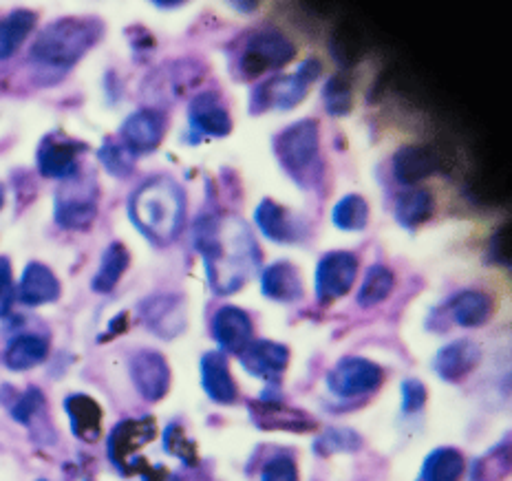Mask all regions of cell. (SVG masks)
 Returning a JSON list of instances; mask_svg holds the SVG:
<instances>
[{"instance_id": "obj_1", "label": "cell", "mask_w": 512, "mask_h": 481, "mask_svg": "<svg viewBox=\"0 0 512 481\" xmlns=\"http://www.w3.org/2000/svg\"><path fill=\"white\" fill-rule=\"evenodd\" d=\"M195 245L204 259L208 283L217 294H232L250 281L261 263L259 245L241 219H201Z\"/></svg>"}, {"instance_id": "obj_2", "label": "cell", "mask_w": 512, "mask_h": 481, "mask_svg": "<svg viewBox=\"0 0 512 481\" xmlns=\"http://www.w3.org/2000/svg\"><path fill=\"white\" fill-rule=\"evenodd\" d=\"M184 210V192L168 177L146 181L135 190L131 203H128L135 226L157 245H166L177 237L181 221H184Z\"/></svg>"}, {"instance_id": "obj_3", "label": "cell", "mask_w": 512, "mask_h": 481, "mask_svg": "<svg viewBox=\"0 0 512 481\" xmlns=\"http://www.w3.org/2000/svg\"><path fill=\"white\" fill-rule=\"evenodd\" d=\"M100 34L102 27L98 20H58V23H51L40 31L38 40L29 51V58L42 71L67 73L100 40Z\"/></svg>"}, {"instance_id": "obj_4", "label": "cell", "mask_w": 512, "mask_h": 481, "mask_svg": "<svg viewBox=\"0 0 512 481\" xmlns=\"http://www.w3.org/2000/svg\"><path fill=\"white\" fill-rule=\"evenodd\" d=\"M155 420H124L113 429L109 437V459L122 475H142L146 481H164L166 470L151 466L146 459L137 457L142 448L155 440Z\"/></svg>"}, {"instance_id": "obj_5", "label": "cell", "mask_w": 512, "mask_h": 481, "mask_svg": "<svg viewBox=\"0 0 512 481\" xmlns=\"http://www.w3.org/2000/svg\"><path fill=\"white\" fill-rule=\"evenodd\" d=\"M320 73H323V64L318 60H305L296 73L290 76H276L268 82H263L259 89H254L252 95V111H290L296 104H301L305 98V91Z\"/></svg>"}, {"instance_id": "obj_6", "label": "cell", "mask_w": 512, "mask_h": 481, "mask_svg": "<svg viewBox=\"0 0 512 481\" xmlns=\"http://www.w3.org/2000/svg\"><path fill=\"white\" fill-rule=\"evenodd\" d=\"M56 223L64 230H87L98 217V186L93 177L64 179L56 192Z\"/></svg>"}, {"instance_id": "obj_7", "label": "cell", "mask_w": 512, "mask_h": 481, "mask_svg": "<svg viewBox=\"0 0 512 481\" xmlns=\"http://www.w3.org/2000/svg\"><path fill=\"white\" fill-rule=\"evenodd\" d=\"M274 151L283 168L298 181L309 179V170L318 162V122L303 120L276 137Z\"/></svg>"}, {"instance_id": "obj_8", "label": "cell", "mask_w": 512, "mask_h": 481, "mask_svg": "<svg viewBox=\"0 0 512 481\" xmlns=\"http://www.w3.org/2000/svg\"><path fill=\"white\" fill-rule=\"evenodd\" d=\"M294 45L290 38L283 36L281 31H259V34L252 36L248 47H245L241 56V73L245 78H256L263 76L265 71L279 69L283 64L294 58Z\"/></svg>"}, {"instance_id": "obj_9", "label": "cell", "mask_w": 512, "mask_h": 481, "mask_svg": "<svg viewBox=\"0 0 512 481\" xmlns=\"http://www.w3.org/2000/svg\"><path fill=\"white\" fill-rule=\"evenodd\" d=\"M382 384V369L367 358H343L338 365L329 371L327 389L336 398L351 400L360 395H369Z\"/></svg>"}, {"instance_id": "obj_10", "label": "cell", "mask_w": 512, "mask_h": 481, "mask_svg": "<svg viewBox=\"0 0 512 481\" xmlns=\"http://www.w3.org/2000/svg\"><path fill=\"white\" fill-rule=\"evenodd\" d=\"M358 259L349 252H329L316 267V296L323 305L343 298L356 283Z\"/></svg>"}, {"instance_id": "obj_11", "label": "cell", "mask_w": 512, "mask_h": 481, "mask_svg": "<svg viewBox=\"0 0 512 481\" xmlns=\"http://www.w3.org/2000/svg\"><path fill=\"white\" fill-rule=\"evenodd\" d=\"M239 360L250 376L279 384L287 365H290V351L279 342L252 340L239 354Z\"/></svg>"}, {"instance_id": "obj_12", "label": "cell", "mask_w": 512, "mask_h": 481, "mask_svg": "<svg viewBox=\"0 0 512 481\" xmlns=\"http://www.w3.org/2000/svg\"><path fill=\"white\" fill-rule=\"evenodd\" d=\"M164 131H166V117L159 111L142 109L126 117L120 133H122V144L137 157V155L153 153L155 148L162 144Z\"/></svg>"}, {"instance_id": "obj_13", "label": "cell", "mask_w": 512, "mask_h": 481, "mask_svg": "<svg viewBox=\"0 0 512 481\" xmlns=\"http://www.w3.org/2000/svg\"><path fill=\"white\" fill-rule=\"evenodd\" d=\"M84 146L62 135H49L38 148V170L49 179H71L78 175V157Z\"/></svg>"}, {"instance_id": "obj_14", "label": "cell", "mask_w": 512, "mask_h": 481, "mask_svg": "<svg viewBox=\"0 0 512 481\" xmlns=\"http://www.w3.org/2000/svg\"><path fill=\"white\" fill-rule=\"evenodd\" d=\"M190 133L199 137H226L232 128L230 113L215 91L199 93L188 106Z\"/></svg>"}, {"instance_id": "obj_15", "label": "cell", "mask_w": 512, "mask_h": 481, "mask_svg": "<svg viewBox=\"0 0 512 481\" xmlns=\"http://www.w3.org/2000/svg\"><path fill=\"white\" fill-rule=\"evenodd\" d=\"M131 378L144 400L157 402L168 393L170 369L162 354L144 349L131 358Z\"/></svg>"}, {"instance_id": "obj_16", "label": "cell", "mask_w": 512, "mask_h": 481, "mask_svg": "<svg viewBox=\"0 0 512 481\" xmlns=\"http://www.w3.org/2000/svg\"><path fill=\"white\" fill-rule=\"evenodd\" d=\"M254 221L265 237L276 243H296L301 241L307 230L305 223L294 212L279 206L272 199H263L254 210Z\"/></svg>"}, {"instance_id": "obj_17", "label": "cell", "mask_w": 512, "mask_h": 481, "mask_svg": "<svg viewBox=\"0 0 512 481\" xmlns=\"http://www.w3.org/2000/svg\"><path fill=\"white\" fill-rule=\"evenodd\" d=\"M212 336H215L219 347L226 351V354L239 356L241 351L254 340L252 320L243 312V309L226 305L217 309L215 318H212Z\"/></svg>"}, {"instance_id": "obj_18", "label": "cell", "mask_w": 512, "mask_h": 481, "mask_svg": "<svg viewBox=\"0 0 512 481\" xmlns=\"http://www.w3.org/2000/svg\"><path fill=\"white\" fill-rule=\"evenodd\" d=\"M482 360V349L473 340H455L442 347L433 358V371L446 382H460L473 373Z\"/></svg>"}, {"instance_id": "obj_19", "label": "cell", "mask_w": 512, "mask_h": 481, "mask_svg": "<svg viewBox=\"0 0 512 481\" xmlns=\"http://www.w3.org/2000/svg\"><path fill=\"white\" fill-rule=\"evenodd\" d=\"M252 420L256 426H261L263 431H296L305 433L312 431V418H307L305 413L296 409H287L279 400H261L250 406Z\"/></svg>"}, {"instance_id": "obj_20", "label": "cell", "mask_w": 512, "mask_h": 481, "mask_svg": "<svg viewBox=\"0 0 512 481\" xmlns=\"http://www.w3.org/2000/svg\"><path fill=\"white\" fill-rule=\"evenodd\" d=\"M201 387L208 393V398L217 404H234L237 402V384H234L226 356L219 351H208L201 358Z\"/></svg>"}, {"instance_id": "obj_21", "label": "cell", "mask_w": 512, "mask_h": 481, "mask_svg": "<svg viewBox=\"0 0 512 481\" xmlns=\"http://www.w3.org/2000/svg\"><path fill=\"white\" fill-rule=\"evenodd\" d=\"M142 316L146 325L164 338H173L186 327L184 301L177 296H155L142 303Z\"/></svg>"}, {"instance_id": "obj_22", "label": "cell", "mask_w": 512, "mask_h": 481, "mask_svg": "<svg viewBox=\"0 0 512 481\" xmlns=\"http://www.w3.org/2000/svg\"><path fill=\"white\" fill-rule=\"evenodd\" d=\"M60 283L47 265L29 263L18 285V301L27 307H38L58 301Z\"/></svg>"}, {"instance_id": "obj_23", "label": "cell", "mask_w": 512, "mask_h": 481, "mask_svg": "<svg viewBox=\"0 0 512 481\" xmlns=\"http://www.w3.org/2000/svg\"><path fill=\"white\" fill-rule=\"evenodd\" d=\"M437 170V155L429 146H402L393 155V175L404 186L418 184Z\"/></svg>"}, {"instance_id": "obj_24", "label": "cell", "mask_w": 512, "mask_h": 481, "mask_svg": "<svg viewBox=\"0 0 512 481\" xmlns=\"http://www.w3.org/2000/svg\"><path fill=\"white\" fill-rule=\"evenodd\" d=\"M64 409L71 420V431L82 442H95L102 431L100 404L84 393H73L64 400Z\"/></svg>"}, {"instance_id": "obj_25", "label": "cell", "mask_w": 512, "mask_h": 481, "mask_svg": "<svg viewBox=\"0 0 512 481\" xmlns=\"http://www.w3.org/2000/svg\"><path fill=\"white\" fill-rule=\"evenodd\" d=\"M263 294L276 303H296L303 296V281L292 263H274L261 276Z\"/></svg>"}, {"instance_id": "obj_26", "label": "cell", "mask_w": 512, "mask_h": 481, "mask_svg": "<svg viewBox=\"0 0 512 481\" xmlns=\"http://www.w3.org/2000/svg\"><path fill=\"white\" fill-rule=\"evenodd\" d=\"M49 354V342L47 338L36 336V334H23L9 340L5 349V365L12 371H27L38 367L40 362H45Z\"/></svg>"}, {"instance_id": "obj_27", "label": "cell", "mask_w": 512, "mask_h": 481, "mask_svg": "<svg viewBox=\"0 0 512 481\" xmlns=\"http://www.w3.org/2000/svg\"><path fill=\"white\" fill-rule=\"evenodd\" d=\"M435 201L429 190H409L402 192L396 201V219L402 228L415 230L433 217Z\"/></svg>"}, {"instance_id": "obj_28", "label": "cell", "mask_w": 512, "mask_h": 481, "mask_svg": "<svg viewBox=\"0 0 512 481\" xmlns=\"http://www.w3.org/2000/svg\"><path fill=\"white\" fill-rule=\"evenodd\" d=\"M34 27L36 14L27 12V9H16V12L0 20V62L14 56Z\"/></svg>"}, {"instance_id": "obj_29", "label": "cell", "mask_w": 512, "mask_h": 481, "mask_svg": "<svg viewBox=\"0 0 512 481\" xmlns=\"http://www.w3.org/2000/svg\"><path fill=\"white\" fill-rule=\"evenodd\" d=\"M128 261H131V256H128V250L124 248L122 243H111L106 252L102 254V261L98 267V274L93 276V292L98 294H109L113 292V287L120 283L122 274L126 272Z\"/></svg>"}, {"instance_id": "obj_30", "label": "cell", "mask_w": 512, "mask_h": 481, "mask_svg": "<svg viewBox=\"0 0 512 481\" xmlns=\"http://www.w3.org/2000/svg\"><path fill=\"white\" fill-rule=\"evenodd\" d=\"M451 314L457 325L462 327H482L493 314V303L482 292H462L453 298Z\"/></svg>"}, {"instance_id": "obj_31", "label": "cell", "mask_w": 512, "mask_h": 481, "mask_svg": "<svg viewBox=\"0 0 512 481\" xmlns=\"http://www.w3.org/2000/svg\"><path fill=\"white\" fill-rule=\"evenodd\" d=\"M466 470L462 453L455 448H437L422 466V481H460Z\"/></svg>"}, {"instance_id": "obj_32", "label": "cell", "mask_w": 512, "mask_h": 481, "mask_svg": "<svg viewBox=\"0 0 512 481\" xmlns=\"http://www.w3.org/2000/svg\"><path fill=\"white\" fill-rule=\"evenodd\" d=\"M332 221L338 230L345 232H360L367 228L369 221V206L367 201L358 197V195H347L340 199L334 212H332Z\"/></svg>"}, {"instance_id": "obj_33", "label": "cell", "mask_w": 512, "mask_h": 481, "mask_svg": "<svg viewBox=\"0 0 512 481\" xmlns=\"http://www.w3.org/2000/svg\"><path fill=\"white\" fill-rule=\"evenodd\" d=\"M393 290V274L391 270L382 265H373L367 272L365 281H362V287L358 292V305L360 307H373L382 303Z\"/></svg>"}, {"instance_id": "obj_34", "label": "cell", "mask_w": 512, "mask_h": 481, "mask_svg": "<svg viewBox=\"0 0 512 481\" xmlns=\"http://www.w3.org/2000/svg\"><path fill=\"white\" fill-rule=\"evenodd\" d=\"M362 446L360 435L351 429H329L314 442V451L318 455L334 453H354Z\"/></svg>"}, {"instance_id": "obj_35", "label": "cell", "mask_w": 512, "mask_h": 481, "mask_svg": "<svg viewBox=\"0 0 512 481\" xmlns=\"http://www.w3.org/2000/svg\"><path fill=\"white\" fill-rule=\"evenodd\" d=\"M323 98L329 115L343 117L351 111L354 104V93H351V82L345 76H332L323 89Z\"/></svg>"}, {"instance_id": "obj_36", "label": "cell", "mask_w": 512, "mask_h": 481, "mask_svg": "<svg viewBox=\"0 0 512 481\" xmlns=\"http://www.w3.org/2000/svg\"><path fill=\"white\" fill-rule=\"evenodd\" d=\"M98 157H100V162L104 164V168L109 170L113 177H128L135 168V155L128 151L124 144L106 142L100 148Z\"/></svg>"}, {"instance_id": "obj_37", "label": "cell", "mask_w": 512, "mask_h": 481, "mask_svg": "<svg viewBox=\"0 0 512 481\" xmlns=\"http://www.w3.org/2000/svg\"><path fill=\"white\" fill-rule=\"evenodd\" d=\"M164 451L168 455L179 457L181 462L188 464V466H197V462H199L197 446L188 440L184 429H181V426H177V424H170L166 433H164Z\"/></svg>"}, {"instance_id": "obj_38", "label": "cell", "mask_w": 512, "mask_h": 481, "mask_svg": "<svg viewBox=\"0 0 512 481\" xmlns=\"http://www.w3.org/2000/svg\"><path fill=\"white\" fill-rule=\"evenodd\" d=\"M261 481H298V470L290 455H276L261 470Z\"/></svg>"}, {"instance_id": "obj_39", "label": "cell", "mask_w": 512, "mask_h": 481, "mask_svg": "<svg viewBox=\"0 0 512 481\" xmlns=\"http://www.w3.org/2000/svg\"><path fill=\"white\" fill-rule=\"evenodd\" d=\"M42 406H45V398H42V393L38 389H29L20 395L18 402L12 406V415L16 422L29 424L42 411Z\"/></svg>"}, {"instance_id": "obj_40", "label": "cell", "mask_w": 512, "mask_h": 481, "mask_svg": "<svg viewBox=\"0 0 512 481\" xmlns=\"http://www.w3.org/2000/svg\"><path fill=\"white\" fill-rule=\"evenodd\" d=\"M14 303V281H12V263L0 256V318H5Z\"/></svg>"}, {"instance_id": "obj_41", "label": "cell", "mask_w": 512, "mask_h": 481, "mask_svg": "<svg viewBox=\"0 0 512 481\" xmlns=\"http://www.w3.org/2000/svg\"><path fill=\"white\" fill-rule=\"evenodd\" d=\"M426 402V389L420 380L402 384V413H418Z\"/></svg>"}, {"instance_id": "obj_42", "label": "cell", "mask_w": 512, "mask_h": 481, "mask_svg": "<svg viewBox=\"0 0 512 481\" xmlns=\"http://www.w3.org/2000/svg\"><path fill=\"white\" fill-rule=\"evenodd\" d=\"M490 259L499 265H510V228H499L490 239Z\"/></svg>"}, {"instance_id": "obj_43", "label": "cell", "mask_w": 512, "mask_h": 481, "mask_svg": "<svg viewBox=\"0 0 512 481\" xmlns=\"http://www.w3.org/2000/svg\"><path fill=\"white\" fill-rule=\"evenodd\" d=\"M3 203H5V188L0 186V208H3Z\"/></svg>"}]
</instances>
